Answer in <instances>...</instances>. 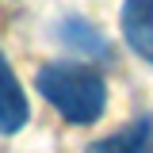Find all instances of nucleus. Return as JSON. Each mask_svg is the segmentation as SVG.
Listing matches in <instances>:
<instances>
[{
  "mask_svg": "<svg viewBox=\"0 0 153 153\" xmlns=\"http://www.w3.org/2000/svg\"><path fill=\"white\" fill-rule=\"evenodd\" d=\"M38 96L54 107L65 123L73 126H88L96 123L103 107H107V84L103 76L88 69V65H73V61H50L42 65L35 76Z\"/></svg>",
  "mask_w": 153,
  "mask_h": 153,
  "instance_id": "f257e3e1",
  "label": "nucleus"
},
{
  "mask_svg": "<svg viewBox=\"0 0 153 153\" xmlns=\"http://www.w3.org/2000/svg\"><path fill=\"white\" fill-rule=\"evenodd\" d=\"M27 115H31V107H27L23 84H19L12 61L0 50V134H19L27 126Z\"/></svg>",
  "mask_w": 153,
  "mask_h": 153,
  "instance_id": "f03ea898",
  "label": "nucleus"
},
{
  "mask_svg": "<svg viewBox=\"0 0 153 153\" xmlns=\"http://www.w3.org/2000/svg\"><path fill=\"white\" fill-rule=\"evenodd\" d=\"M123 38L142 61L153 65V0H126L123 4Z\"/></svg>",
  "mask_w": 153,
  "mask_h": 153,
  "instance_id": "7ed1b4c3",
  "label": "nucleus"
},
{
  "mask_svg": "<svg viewBox=\"0 0 153 153\" xmlns=\"http://www.w3.org/2000/svg\"><path fill=\"white\" fill-rule=\"evenodd\" d=\"M54 35L61 38V46H69V50H76V54H84V57H96V61L111 57L107 38L100 35V31H96L84 16H65V19H57Z\"/></svg>",
  "mask_w": 153,
  "mask_h": 153,
  "instance_id": "20e7f679",
  "label": "nucleus"
},
{
  "mask_svg": "<svg viewBox=\"0 0 153 153\" xmlns=\"http://www.w3.org/2000/svg\"><path fill=\"white\" fill-rule=\"evenodd\" d=\"M149 138H153V123L142 115V119H134L130 126H123V130H115V134H107V138L92 142L84 153H146Z\"/></svg>",
  "mask_w": 153,
  "mask_h": 153,
  "instance_id": "39448f33",
  "label": "nucleus"
}]
</instances>
